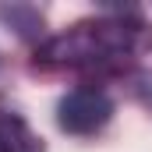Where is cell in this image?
<instances>
[{"label":"cell","mask_w":152,"mask_h":152,"mask_svg":"<svg viewBox=\"0 0 152 152\" xmlns=\"http://www.w3.org/2000/svg\"><path fill=\"white\" fill-rule=\"evenodd\" d=\"M142 25L127 21H85L71 32L50 39L39 53L46 64H64V67H103V64H120L138 50Z\"/></svg>","instance_id":"1"},{"label":"cell","mask_w":152,"mask_h":152,"mask_svg":"<svg viewBox=\"0 0 152 152\" xmlns=\"http://www.w3.org/2000/svg\"><path fill=\"white\" fill-rule=\"evenodd\" d=\"M110 117H113V99L96 85L71 88L57 106V124L71 134H96Z\"/></svg>","instance_id":"2"},{"label":"cell","mask_w":152,"mask_h":152,"mask_svg":"<svg viewBox=\"0 0 152 152\" xmlns=\"http://www.w3.org/2000/svg\"><path fill=\"white\" fill-rule=\"evenodd\" d=\"M0 152H42V138L11 110H0Z\"/></svg>","instance_id":"3"}]
</instances>
